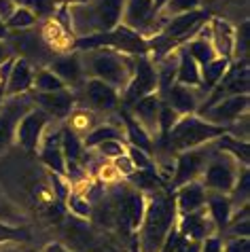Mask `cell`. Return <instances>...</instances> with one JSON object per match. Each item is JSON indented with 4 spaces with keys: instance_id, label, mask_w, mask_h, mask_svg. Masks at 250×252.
<instances>
[{
    "instance_id": "16",
    "label": "cell",
    "mask_w": 250,
    "mask_h": 252,
    "mask_svg": "<svg viewBox=\"0 0 250 252\" xmlns=\"http://www.w3.org/2000/svg\"><path fill=\"white\" fill-rule=\"evenodd\" d=\"M176 227H178V233L183 237L197 240V242H201L208 235L217 233V227H214V222H212L206 208L197 210V212H191V214H180L178 220H176Z\"/></svg>"
},
{
    "instance_id": "2",
    "label": "cell",
    "mask_w": 250,
    "mask_h": 252,
    "mask_svg": "<svg viewBox=\"0 0 250 252\" xmlns=\"http://www.w3.org/2000/svg\"><path fill=\"white\" fill-rule=\"evenodd\" d=\"M223 134H231V127L214 125L206 119H201L199 115H180L174 127L170 129L168 138L163 142H155V151L161 149L163 153H168V157H176L178 153L212 142Z\"/></svg>"
},
{
    "instance_id": "11",
    "label": "cell",
    "mask_w": 250,
    "mask_h": 252,
    "mask_svg": "<svg viewBox=\"0 0 250 252\" xmlns=\"http://www.w3.org/2000/svg\"><path fill=\"white\" fill-rule=\"evenodd\" d=\"M6 40H9L15 58H24L30 62V64L36 62V64L49 66V62L55 58V51L45 43L43 34L34 32L32 28L30 30H17V34H9Z\"/></svg>"
},
{
    "instance_id": "22",
    "label": "cell",
    "mask_w": 250,
    "mask_h": 252,
    "mask_svg": "<svg viewBox=\"0 0 250 252\" xmlns=\"http://www.w3.org/2000/svg\"><path fill=\"white\" fill-rule=\"evenodd\" d=\"M233 34L235 28L220 17H212L208 22V40L212 43L219 58L233 60Z\"/></svg>"
},
{
    "instance_id": "46",
    "label": "cell",
    "mask_w": 250,
    "mask_h": 252,
    "mask_svg": "<svg viewBox=\"0 0 250 252\" xmlns=\"http://www.w3.org/2000/svg\"><path fill=\"white\" fill-rule=\"evenodd\" d=\"M0 220H2V222H13V225H19V222H22L24 219H22V216H19L9 204L0 201Z\"/></svg>"
},
{
    "instance_id": "55",
    "label": "cell",
    "mask_w": 250,
    "mask_h": 252,
    "mask_svg": "<svg viewBox=\"0 0 250 252\" xmlns=\"http://www.w3.org/2000/svg\"><path fill=\"white\" fill-rule=\"evenodd\" d=\"M129 252H140V248H138V242H136V233L129 237Z\"/></svg>"
},
{
    "instance_id": "24",
    "label": "cell",
    "mask_w": 250,
    "mask_h": 252,
    "mask_svg": "<svg viewBox=\"0 0 250 252\" xmlns=\"http://www.w3.org/2000/svg\"><path fill=\"white\" fill-rule=\"evenodd\" d=\"M206 210L210 214V219L217 227V233L223 235L225 229L231 220L233 214V201L229 195L225 193H217V191H206Z\"/></svg>"
},
{
    "instance_id": "10",
    "label": "cell",
    "mask_w": 250,
    "mask_h": 252,
    "mask_svg": "<svg viewBox=\"0 0 250 252\" xmlns=\"http://www.w3.org/2000/svg\"><path fill=\"white\" fill-rule=\"evenodd\" d=\"M74 95L92 113H113L121 104V94L100 79H85L81 83V94L74 92Z\"/></svg>"
},
{
    "instance_id": "53",
    "label": "cell",
    "mask_w": 250,
    "mask_h": 252,
    "mask_svg": "<svg viewBox=\"0 0 250 252\" xmlns=\"http://www.w3.org/2000/svg\"><path fill=\"white\" fill-rule=\"evenodd\" d=\"M0 252H34V250L17 248V244H4V246H0Z\"/></svg>"
},
{
    "instance_id": "30",
    "label": "cell",
    "mask_w": 250,
    "mask_h": 252,
    "mask_svg": "<svg viewBox=\"0 0 250 252\" xmlns=\"http://www.w3.org/2000/svg\"><path fill=\"white\" fill-rule=\"evenodd\" d=\"M62 153H64L66 163H83L85 165L87 149L83 146V138L76 136L70 127L62 129Z\"/></svg>"
},
{
    "instance_id": "23",
    "label": "cell",
    "mask_w": 250,
    "mask_h": 252,
    "mask_svg": "<svg viewBox=\"0 0 250 252\" xmlns=\"http://www.w3.org/2000/svg\"><path fill=\"white\" fill-rule=\"evenodd\" d=\"M174 201H176L178 216L197 212V210L206 208V189H204V185H201L199 180L187 183L183 187L174 189Z\"/></svg>"
},
{
    "instance_id": "41",
    "label": "cell",
    "mask_w": 250,
    "mask_h": 252,
    "mask_svg": "<svg viewBox=\"0 0 250 252\" xmlns=\"http://www.w3.org/2000/svg\"><path fill=\"white\" fill-rule=\"evenodd\" d=\"M248 22H242L240 28H235L233 34V60L248 58Z\"/></svg>"
},
{
    "instance_id": "36",
    "label": "cell",
    "mask_w": 250,
    "mask_h": 252,
    "mask_svg": "<svg viewBox=\"0 0 250 252\" xmlns=\"http://www.w3.org/2000/svg\"><path fill=\"white\" fill-rule=\"evenodd\" d=\"M30 229L28 227H19L13 225V222H2L0 220V246L4 244H26L30 242Z\"/></svg>"
},
{
    "instance_id": "21",
    "label": "cell",
    "mask_w": 250,
    "mask_h": 252,
    "mask_svg": "<svg viewBox=\"0 0 250 252\" xmlns=\"http://www.w3.org/2000/svg\"><path fill=\"white\" fill-rule=\"evenodd\" d=\"M117 110H119L121 125H123V134H125L127 144L129 146H136V149H140L144 153H149V155H153V153H155V140H153V136L142 127L140 123L136 121L134 115H131L125 106L117 108Z\"/></svg>"
},
{
    "instance_id": "20",
    "label": "cell",
    "mask_w": 250,
    "mask_h": 252,
    "mask_svg": "<svg viewBox=\"0 0 250 252\" xmlns=\"http://www.w3.org/2000/svg\"><path fill=\"white\" fill-rule=\"evenodd\" d=\"M36 153L40 155V161L47 165V170L66 176V159L62 153V129H55L53 134L43 136Z\"/></svg>"
},
{
    "instance_id": "8",
    "label": "cell",
    "mask_w": 250,
    "mask_h": 252,
    "mask_svg": "<svg viewBox=\"0 0 250 252\" xmlns=\"http://www.w3.org/2000/svg\"><path fill=\"white\" fill-rule=\"evenodd\" d=\"M149 94H157V68L151 55L144 53L134 58V74H131L127 87L121 92V106L129 108L136 100Z\"/></svg>"
},
{
    "instance_id": "40",
    "label": "cell",
    "mask_w": 250,
    "mask_h": 252,
    "mask_svg": "<svg viewBox=\"0 0 250 252\" xmlns=\"http://www.w3.org/2000/svg\"><path fill=\"white\" fill-rule=\"evenodd\" d=\"M95 151L102 159H117V157H121L123 153H127V144H125V140H104V142H100L95 149Z\"/></svg>"
},
{
    "instance_id": "32",
    "label": "cell",
    "mask_w": 250,
    "mask_h": 252,
    "mask_svg": "<svg viewBox=\"0 0 250 252\" xmlns=\"http://www.w3.org/2000/svg\"><path fill=\"white\" fill-rule=\"evenodd\" d=\"M180 47H185V51L197 62L199 68L206 66L208 62H212L214 58H219L210 40H208L206 36H199V34H195V36H193L191 40H187V43L180 45Z\"/></svg>"
},
{
    "instance_id": "25",
    "label": "cell",
    "mask_w": 250,
    "mask_h": 252,
    "mask_svg": "<svg viewBox=\"0 0 250 252\" xmlns=\"http://www.w3.org/2000/svg\"><path fill=\"white\" fill-rule=\"evenodd\" d=\"M26 102L11 100L9 104H4V106L0 108V151L13 140V131H15V125L19 121V117L30 110V106H28Z\"/></svg>"
},
{
    "instance_id": "37",
    "label": "cell",
    "mask_w": 250,
    "mask_h": 252,
    "mask_svg": "<svg viewBox=\"0 0 250 252\" xmlns=\"http://www.w3.org/2000/svg\"><path fill=\"white\" fill-rule=\"evenodd\" d=\"M66 206L70 210V214L81 216V219H89V216H92V208H94L89 197L83 191H79V189H72V191L68 193Z\"/></svg>"
},
{
    "instance_id": "42",
    "label": "cell",
    "mask_w": 250,
    "mask_h": 252,
    "mask_svg": "<svg viewBox=\"0 0 250 252\" xmlns=\"http://www.w3.org/2000/svg\"><path fill=\"white\" fill-rule=\"evenodd\" d=\"M127 155L131 159V163H134L136 170H153L155 167V159L149 153H144L140 149H136V146H129L127 144Z\"/></svg>"
},
{
    "instance_id": "35",
    "label": "cell",
    "mask_w": 250,
    "mask_h": 252,
    "mask_svg": "<svg viewBox=\"0 0 250 252\" xmlns=\"http://www.w3.org/2000/svg\"><path fill=\"white\" fill-rule=\"evenodd\" d=\"M70 119H68V127H70L76 136H85L87 131H92L95 127V117L92 110H87V108H79V110H72L70 115H68Z\"/></svg>"
},
{
    "instance_id": "13",
    "label": "cell",
    "mask_w": 250,
    "mask_h": 252,
    "mask_svg": "<svg viewBox=\"0 0 250 252\" xmlns=\"http://www.w3.org/2000/svg\"><path fill=\"white\" fill-rule=\"evenodd\" d=\"M95 242L94 227L87 222V219L68 214L62 222V244L72 252H85Z\"/></svg>"
},
{
    "instance_id": "19",
    "label": "cell",
    "mask_w": 250,
    "mask_h": 252,
    "mask_svg": "<svg viewBox=\"0 0 250 252\" xmlns=\"http://www.w3.org/2000/svg\"><path fill=\"white\" fill-rule=\"evenodd\" d=\"M127 110L153 138H157V119H159V110H161V97L157 94H149L140 97V100H136Z\"/></svg>"
},
{
    "instance_id": "47",
    "label": "cell",
    "mask_w": 250,
    "mask_h": 252,
    "mask_svg": "<svg viewBox=\"0 0 250 252\" xmlns=\"http://www.w3.org/2000/svg\"><path fill=\"white\" fill-rule=\"evenodd\" d=\"M85 252H123L119 246H117V244L113 242V240H106V242H102V240H98V237H95V242L92 244V246H89Z\"/></svg>"
},
{
    "instance_id": "17",
    "label": "cell",
    "mask_w": 250,
    "mask_h": 252,
    "mask_svg": "<svg viewBox=\"0 0 250 252\" xmlns=\"http://www.w3.org/2000/svg\"><path fill=\"white\" fill-rule=\"evenodd\" d=\"M47 68H49L55 76H60L66 87L74 89L85 81V72H83V64H81V53L55 55Z\"/></svg>"
},
{
    "instance_id": "43",
    "label": "cell",
    "mask_w": 250,
    "mask_h": 252,
    "mask_svg": "<svg viewBox=\"0 0 250 252\" xmlns=\"http://www.w3.org/2000/svg\"><path fill=\"white\" fill-rule=\"evenodd\" d=\"M223 252H250L248 237H229L223 240Z\"/></svg>"
},
{
    "instance_id": "39",
    "label": "cell",
    "mask_w": 250,
    "mask_h": 252,
    "mask_svg": "<svg viewBox=\"0 0 250 252\" xmlns=\"http://www.w3.org/2000/svg\"><path fill=\"white\" fill-rule=\"evenodd\" d=\"M199 2L201 0H165L157 15L163 19H170V17H176V15H183V13L199 9Z\"/></svg>"
},
{
    "instance_id": "54",
    "label": "cell",
    "mask_w": 250,
    "mask_h": 252,
    "mask_svg": "<svg viewBox=\"0 0 250 252\" xmlns=\"http://www.w3.org/2000/svg\"><path fill=\"white\" fill-rule=\"evenodd\" d=\"M9 28H6V24L2 22V19H0V40H6V38H9Z\"/></svg>"
},
{
    "instance_id": "12",
    "label": "cell",
    "mask_w": 250,
    "mask_h": 252,
    "mask_svg": "<svg viewBox=\"0 0 250 252\" xmlns=\"http://www.w3.org/2000/svg\"><path fill=\"white\" fill-rule=\"evenodd\" d=\"M248 106H250L248 94L229 95V97L219 100L217 104H212V106H208L204 113H199V117L214 125H227V127H231L240 117H244L248 113Z\"/></svg>"
},
{
    "instance_id": "44",
    "label": "cell",
    "mask_w": 250,
    "mask_h": 252,
    "mask_svg": "<svg viewBox=\"0 0 250 252\" xmlns=\"http://www.w3.org/2000/svg\"><path fill=\"white\" fill-rule=\"evenodd\" d=\"M113 167L117 170V174L119 176H129L131 172H136V167H134V163H131V159H129V155L127 153H123L121 157H117V159H113Z\"/></svg>"
},
{
    "instance_id": "51",
    "label": "cell",
    "mask_w": 250,
    "mask_h": 252,
    "mask_svg": "<svg viewBox=\"0 0 250 252\" xmlns=\"http://www.w3.org/2000/svg\"><path fill=\"white\" fill-rule=\"evenodd\" d=\"M15 58V53H13V49L9 45V40H0V66L4 64V62H9Z\"/></svg>"
},
{
    "instance_id": "29",
    "label": "cell",
    "mask_w": 250,
    "mask_h": 252,
    "mask_svg": "<svg viewBox=\"0 0 250 252\" xmlns=\"http://www.w3.org/2000/svg\"><path fill=\"white\" fill-rule=\"evenodd\" d=\"M214 146L223 153H229L231 157H235L242 165L250 163V146L248 140H240L235 134H223L214 140Z\"/></svg>"
},
{
    "instance_id": "52",
    "label": "cell",
    "mask_w": 250,
    "mask_h": 252,
    "mask_svg": "<svg viewBox=\"0 0 250 252\" xmlns=\"http://www.w3.org/2000/svg\"><path fill=\"white\" fill-rule=\"evenodd\" d=\"M43 252H72V250H68L62 242H53V244H47Z\"/></svg>"
},
{
    "instance_id": "26",
    "label": "cell",
    "mask_w": 250,
    "mask_h": 252,
    "mask_svg": "<svg viewBox=\"0 0 250 252\" xmlns=\"http://www.w3.org/2000/svg\"><path fill=\"white\" fill-rule=\"evenodd\" d=\"M178 62H176V83L187 87H199L201 83V68L189 53L185 51V47H178Z\"/></svg>"
},
{
    "instance_id": "27",
    "label": "cell",
    "mask_w": 250,
    "mask_h": 252,
    "mask_svg": "<svg viewBox=\"0 0 250 252\" xmlns=\"http://www.w3.org/2000/svg\"><path fill=\"white\" fill-rule=\"evenodd\" d=\"M40 34H43L45 43L49 45L53 51H64V49H72V43H74V34L66 32L64 28H62L55 19H47V22L43 24V30H40Z\"/></svg>"
},
{
    "instance_id": "34",
    "label": "cell",
    "mask_w": 250,
    "mask_h": 252,
    "mask_svg": "<svg viewBox=\"0 0 250 252\" xmlns=\"http://www.w3.org/2000/svg\"><path fill=\"white\" fill-rule=\"evenodd\" d=\"M6 28H9V32H17V30H30L38 24V17L36 13L26 9V6H17L15 11H13V15L6 19Z\"/></svg>"
},
{
    "instance_id": "15",
    "label": "cell",
    "mask_w": 250,
    "mask_h": 252,
    "mask_svg": "<svg viewBox=\"0 0 250 252\" xmlns=\"http://www.w3.org/2000/svg\"><path fill=\"white\" fill-rule=\"evenodd\" d=\"M204 97L206 95L199 92V87H187V85H180V83H174L161 100L170 108H174L178 115H195L199 104L204 102Z\"/></svg>"
},
{
    "instance_id": "56",
    "label": "cell",
    "mask_w": 250,
    "mask_h": 252,
    "mask_svg": "<svg viewBox=\"0 0 250 252\" xmlns=\"http://www.w3.org/2000/svg\"><path fill=\"white\" fill-rule=\"evenodd\" d=\"M0 108H2V100H0Z\"/></svg>"
},
{
    "instance_id": "49",
    "label": "cell",
    "mask_w": 250,
    "mask_h": 252,
    "mask_svg": "<svg viewBox=\"0 0 250 252\" xmlns=\"http://www.w3.org/2000/svg\"><path fill=\"white\" fill-rule=\"evenodd\" d=\"M178 237H180V233H178V227L174 225V227H172V231L168 233V237H165V240H163L161 248H159L157 252H174V250H176V244H178Z\"/></svg>"
},
{
    "instance_id": "6",
    "label": "cell",
    "mask_w": 250,
    "mask_h": 252,
    "mask_svg": "<svg viewBox=\"0 0 250 252\" xmlns=\"http://www.w3.org/2000/svg\"><path fill=\"white\" fill-rule=\"evenodd\" d=\"M168 19L159 17L155 11V0H125L121 24L131 28L140 34L142 38H153L161 32L163 24Z\"/></svg>"
},
{
    "instance_id": "18",
    "label": "cell",
    "mask_w": 250,
    "mask_h": 252,
    "mask_svg": "<svg viewBox=\"0 0 250 252\" xmlns=\"http://www.w3.org/2000/svg\"><path fill=\"white\" fill-rule=\"evenodd\" d=\"M32 81H34V66L24 58H15L4 83V97L28 94L32 89Z\"/></svg>"
},
{
    "instance_id": "48",
    "label": "cell",
    "mask_w": 250,
    "mask_h": 252,
    "mask_svg": "<svg viewBox=\"0 0 250 252\" xmlns=\"http://www.w3.org/2000/svg\"><path fill=\"white\" fill-rule=\"evenodd\" d=\"M199 248H201V242L189 240V237H183V235H180L174 252H199Z\"/></svg>"
},
{
    "instance_id": "33",
    "label": "cell",
    "mask_w": 250,
    "mask_h": 252,
    "mask_svg": "<svg viewBox=\"0 0 250 252\" xmlns=\"http://www.w3.org/2000/svg\"><path fill=\"white\" fill-rule=\"evenodd\" d=\"M64 81L60 76H55L49 68H38L34 70V81L30 92H40V94H49V92H60L64 89Z\"/></svg>"
},
{
    "instance_id": "38",
    "label": "cell",
    "mask_w": 250,
    "mask_h": 252,
    "mask_svg": "<svg viewBox=\"0 0 250 252\" xmlns=\"http://www.w3.org/2000/svg\"><path fill=\"white\" fill-rule=\"evenodd\" d=\"M248 195H250V172H248V165H242L229 197H231L233 206H240V204H248Z\"/></svg>"
},
{
    "instance_id": "7",
    "label": "cell",
    "mask_w": 250,
    "mask_h": 252,
    "mask_svg": "<svg viewBox=\"0 0 250 252\" xmlns=\"http://www.w3.org/2000/svg\"><path fill=\"white\" fill-rule=\"evenodd\" d=\"M214 151H217V146H214V140H212V142L195 146V149L178 153L176 161H174V176H172V180H170L172 191L178 189V187H183V185H187V183L199 180L201 174H204V170H206L208 159L212 157Z\"/></svg>"
},
{
    "instance_id": "5",
    "label": "cell",
    "mask_w": 250,
    "mask_h": 252,
    "mask_svg": "<svg viewBox=\"0 0 250 252\" xmlns=\"http://www.w3.org/2000/svg\"><path fill=\"white\" fill-rule=\"evenodd\" d=\"M240 167H242V163L238 159L231 157L229 153H223L217 149L212 153V157L208 159L206 170L201 174L199 183L204 185L206 191H217V193L229 195L235 185V180H238Z\"/></svg>"
},
{
    "instance_id": "14",
    "label": "cell",
    "mask_w": 250,
    "mask_h": 252,
    "mask_svg": "<svg viewBox=\"0 0 250 252\" xmlns=\"http://www.w3.org/2000/svg\"><path fill=\"white\" fill-rule=\"evenodd\" d=\"M32 102L38 104V108H43L49 117L55 119H68V115L74 110L76 104V95L70 87H64L60 92H49V94H40V92H32Z\"/></svg>"
},
{
    "instance_id": "28",
    "label": "cell",
    "mask_w": 250,
    "mask_h": 252,
    "mask_svg": "<svg viewBox=\"0 0 250 252\" xmlns=\"http://www.w3.org/2000/svg\"><path fill=\"white\" fill-rule=\"evenodd\" d=\"M229 64H231V60L227 58H214L212 62H208L206 66H201V83H199V92L208 95L214 89V85L223 79V74L227 72ZM206 100V97H204Z\"/></svg>"
},
{
    "instance_id": "45",
    "label": "cell",
    "mask_w": 250,
    "mask_h": 252,
    "mask_svg": "<svg viewBox=\"0 0 250 252\" xmlns=\"http://www.w3.org/2000/svg\"><path fill=\"white\" fill-rule=\"evenodd\" d=\"M199 252H223V237H220L219 233L204 237V240H201Z\"/></svg>"
},
{
    "instance_id": "1",
    "label": "cell",
    "mask_w": 250,
    "mask_h": 252,
    "mask_svg": "<svg viewBox=\"0 0 250 252\" xmlns=\"http://www.w3.org/2000/svg\"><path fill=\"white\" fill-rule=\"evenodd\" d=\"M178 220V210L174 201V191L155 193L147 199L144 219L136 231V242L140 252H157L172 227Z\"/></svg>"
},
{
    "instance_id": "9",
    "label": "cell",
    "mask_w": 250,
    "mask_h": 252,
    "mask_svg": "<svg viewBox=\"0 0 250 252\" xmlns=\"http://www.w3.org/2000/svg\"><path fill=\"white\" fill-rule=\"evenodd\" d=\"M51 117L45 113L43 108H30L28 113H24L19 117V121L15 125V131H13V138L15 142L22 146L26 153H36L38 144L45 136V129L49 127Z\"/></svg>"
},
{
    "instance_id": "4",
    "label": "cell",
    "mask_w": 250,
    "mask_h": 252,
    "mask_svg": "<svg viewBox=\"0 0 250 252\" xmlns=\"http://www.w3.org/2000/svg\"><path fill=\"white\" fill-rule=\"evenodd\" d=\"M72 49L76 51H92V49H113L123 55H144L149 53V40L142 38L136 30H131L127 26H115L113 30H104V32H94L85 34V36H76Z\"/></svg>"
},
{
    "instance_id": "3",
    "label": "cell",
    "mask_w": 250,
    "mask_h": 252,
    "mask_svg": "<svg viewBox=\"0 0 250 252\" xmlns=\"http://www.w3.org/2000/svg\"><path fill=\"white\" fill-rule=\"evenodd\" d=\"M83 72L87 79H100L115 87L117 92H123L134 74V58L123 55L113 49H92L83 51L81 55Z\"/></svg>"
},
{
    "instance_id": "50",
    "label": "cell",
    "mask_w": 250,
    "mask_h": 252,
    "mask_svg": "<svg viewBox=\"0 0 250 252\" xmlns=\"http://www.w3.org/2000/svg\"><path fill=\"white\" fill-rule=\"evenodd\" d=\"M15 9H17V4L13 2V0H0V19L6 22V19L13 15V11Z\"/></svg>"
},
{
    "instance_id": "31",
    "label": "cell",
    "mask_w": 250,
    "mask_h": 252,
    "mask_svg": "<svg viewBox=\"0 0 250 252\" xmlns=\"http://www.w3.org/2000/svg\"><path fill=\"white\" fill-rule=\"evenodd\" d=\"M104 140H125L123 125H121V127H117V125H110V123L95 125L92 131H87V134L83 136V146H85L87 151H92L100 142H104Z\"/></svg>"
}]
</instances>
